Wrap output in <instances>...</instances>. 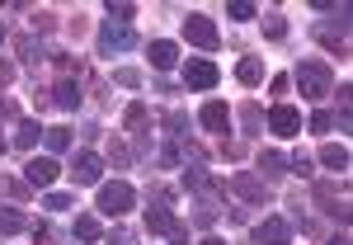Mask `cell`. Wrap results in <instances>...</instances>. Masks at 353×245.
<instances>
[{
	"mask_svg": "<svg viewBox=\"0 0 353 245\" xmlns=\"http://www.w3.org/2000/svg\"><path fill=\"white\" fill-rule=\"evenodd\" d=\"M137 203V193L128 179H113V184H99V217H128Z\"/></svg>",
	"mask_w": 353,
	"mask_h": 245,
	"instance_id": "cell-2",
	"label": "cell"
},
{
	"mask_svg": "<svg viewBox=\"0 0 353 245\" xmlns=\"http://www.w3.org/2000/svg\"><path fill=\"white\" fill-rule=\"evenodd\" d=\"M99 236H104V226H99V217H94V213H81V217H76V241L94 245Z\"/></svg>",
	"mask_w": 353,
	"mask_h": 245,
	"instance_id": "cell-17",
	"label": "cell"
},
{
	"mask_svg": "<svg viewBox=\"0 0 353 245\" xmlns=\"http://www.w3.org/2000/svg\"><path fill=\"white\" fill-rule=\"evenodd\" d=\"M113 81L123 85V90H137V85H141V71H137V66H118V71H113Z\"/></svg>",
	"mask_w": 353,
	"mask_h": 245,
	"instance_id": "cell-25",
	"label": "cell"
},
{
	"mask_svg": "<svg viewBox=\"0 0 353 245\" xmlns=\"http://www.w3.org/2000/svg\"><path fill=\"white\" fill-rule=\"evenodd\" d=\"M217 203H198V213H193V222H198V226H212V222H217Z\"/></svg>",
	"mask_w": 353,
	"mask_h": 245,
	"instance_id": "cell-29",
	"label": "cell"
},
{
	"mask_svg": "<svg viewBox=\"0 0 353 245\" xmlns=\"http://www.w3.org/2000/svg\"><path fill=\"white\" fill-rule=\"evenodd\" d=\"M325 245H349V236H334V241H325Z\"/></svg>",
	"mask_w": 353,
	"mask_h": 245,
	"instance_id": "cell-39",
	"label": "cell"
},
{
	"mask_svg": "<svg viewBox=\"0 0 353 245\" xmlns=\"http://www.w3.org/2000/svg\"><path fill=\"white\" fill-rule=\"evenodd\" d=\"M128 48H137V33L128 24H104V28H99V57L128 52Z\"/></svg>",
	"mask_w": 353,
	"mask_h": 245,
	"instance_id": "cell-7",
	"label": "cell"
},
{
	"mask_svg": "<svg viewBox=\"0 0 353 245\" xmlns=\"http://www.w3.org/2000/svg\"><path fill=\"white\" fill-rule=\"evenodd\" d=\"M57 175H61V165H57L52 156H33V161L24 165V184L28 189H52Z\"/></svg>",
	"mask_w": 353,
	"mask_h": 245,
	"instance_id": "cell-6",
	"label": "cell"
},
{
	"mask_svg": "<svg viewBox=\"0 0 353 245\" xmlns=\"http://www.w3.org/2000/svg\"><path fill=\"white\" fill-rule=\"evenodd\" d=\"M259 170H264L269 179H278V175H288V156H283V151H259Z\"/></svg>",
	"mask_w": 353,
	"mask_h": 245,
	"instance_id": "cell-19",
	"label": "cell"
},
{
	"mask_svg": "<svg viewBox=\"0 0 353 245\" xmlns=\"http://www.w3.org/2000/svg\"><path fill=\"white\" fill-rule=\"evenodd\" d=\"M198 245H226V241H221V236H203Z\"/></svg>",
	"mask_w": 353,
	"mask_h": 245,
	"instance_id": "cell-38",
	"label": "cell"
},
{
	"mask_svg": "<svg viewBox=\"0 0 353 245\" xmlns=\"http://www.w3.org/2000/svg\"><path fill=\"white\" fill-rule=\"evenodd\" d=\"M33 28H38V33H52L57 14H52V10H33Z\"/></svg>",
	"mask_w": 353,
	"mask_h": 245,
	"instance_id": "cell-30",
	"label": "cell"
},
{
	"mask_svg": "<svg viewBox=\"0 0 353 245\" xmlns=\"http://www.w3.org/2000/svg\"><path fill=\"white\" fill-rule=\"evenodd\" d=\"M226 14H231V19H254V14H259V10H254V5H250V0H236V5H226Z\"/></svg>",
	"mask_w": 353,
	"mask_h": 245,
	"instance_id": "cell-28",
	"label": "cell"
},
{
	"mask_svg": "<svg viewBox=\"0 0 353 245\" xmlns=\"http://www.w3.org/2000/svg\"><path fill=\"white\" fill-rule=\"evenodd\" d=\"M254 241L259 245H292V222L288 217H264L254 226Z\"/></svg>",
	"mask_w": 353,
	"mask_h": 245,
	"instance_id": "cell-9",
	"label": "cell"
},
{
	"mask_svg": "<svg viewBox=\"0 0 353 245\" xmlns=\"http://www.w3.org/2000/svg\"><path fill=\"white\" fill-rule=\"evenodd\" d=\"M38 137H43V128H38V123H33V118H24V123H19V128H14V146H38Z\"/></svg>",
	"mask_w": 353,
	"mask_h": 245,
	"instance_id": "cell-20",
	"label": "cell"
},
{
	"mask_svg": "<svg viewBox=\"0 0 353 245\" xmlns=\"http://www.w3.org/2000/svg\"><path fill=\"white\" fill-rule=\"evenodd\" d=\"M264 33H269L273 43H278V38H288V24H283V14H264Z\"/></svg>",
	"mask_w": 353,
	"mask_h": 245,
	"instance_id": "cell-26",
	"label": "cell"
},
{
	"mask_svg": "<svg viewBox=\"0 0 353 245\" xmlns=\"http://www.w3.org/2000/svg\"><path fill=\"white\" fill-rule=\"evenodd\" d=\"M184 38H189L193 48H208V52H212V48H217V43H221L217 24H212L208 14H189V19H184Z\"/></svg>",
	"mask_w": 353,
	"mask_h": 245,
	"instance_id": "cell-5",
	"label": "cell"
},
{
	"mask_svg": "<svg viewBox=\"0 0 353 245\" xmlns=\"http://www.w3.org/2000/svg\"><path fill=\"white\" fill-rule=\"evenodd\" d=\"M217 81H221V71H217L212 57H189V61H184V85H189V90H212Z\"/></svg>",
	"mask_w": 353,
	"mask_h": 245,
	"instance_id": "cell-4",
	"label": "cell"
},
{
	"mask_svg": "<svg viewBox=\"0 0 353 245\" xmlns=\"http://www.w3.org/2000/svg\"><path fill=\"white\" fill-rule=\"evenodd\" d=\"M330 128H334V113H330V109L311 113V133H330Z\"/></svg>",
	"mask_w": 353,
	"mask_h": 245,
	"instance_id": "cell-32",
	"label": "cell"
},
{
	"mask_svg": "<svg viewBox=\"0 0 353 245\" xmlns=\"http://www.w3.org/2000/svg\"><path fill=\"white\" fill-rule=\"evenodd\" d=\"M184 189H212V179H208V170H203V165L184 170Z\"/></svg>",
	"mask_w": 353,
	"mask_h": 245,
	"instance_id": "cell-23",
	"label": "cell"
},
{
	"mask_svg": "<svg viewBox=\"0 0 353 245\" xmlns=\"http://www.w3.org/2000/svg\"><path fill=\"white\" fill-rule=\"evenodd\" d=\"M132 14H137V5H128V0L113 5V0H109V24H132Z\"/></svg>",
	"mask_w": 353,
	"mask_h": 245,
	"instance_id": "cell-22",
	"label": "cell"
},
{
	"mask_svg": "<svg viewBox=\"0 0 353 245\" xmlns=\"http://www.w3.org/2000/svg\"><path fill=\"white\" fill-rule=\"evenodd\" d=\"M198 123H203L208 133H231V109H226L221 99H208L203 113H198Z\"/></svg>",
	"mask_w": 353,
	"mask_h": 245,
	"instance_id": "cell-12",
	"label": "cell"
},
{
	"mask_svg": "<svg viewBox=\"0 0 353 245\" xmlns=\"http://www.w3.org/2000/svg\"><path fill=\"white\" fill-rule=\"evenodd\" d=\"M288 85H292L288 76H273V81H269V90H273V95H288Z\"/></svg>",
	"mask_w": 353,
	"mask_h": 245,
	"instance_id": "cell-36",
	"label": "cell"
},
{
	"mask_svg": "<svg viewBox=\"0 0 353 245\" xmlns=\"http://www.w3.org/2000/svg\"><path fill=\"white\" fill-rule=\"evenodd\" d=\"M165 128H170V137H184V128H189V113H170V118H165Z\"/></svg>",
	"mask_w": 353,
	"mask_h": 245,
	"instance_id": "cell-33",
	"label": "cell"
},
{
	"mask_svg": "<svg viewBox=\"0 0 353 245\" xmlns=\"http://www.w3.org/2000/svg\"><path fill=\"white\" fill-rule=\"evenodd\" d=\"M19 57H28V66L38 71V61H43V43H33V38H19Z\"/></svg>",
	"mask_w": 353,
	"mask_h": 245,
	"instance_id": "cell-24",
	"label": "cell"
},
{
	"mask_svg": "<svg viewBox=\"0 0 353 245\" xmlns=\"http://www.w3.org/2000/svg\"><path fill=\"white\" fill-rule=\"evenodd\" d=\"M146 231H151V236H170L174 245L189 241V226H184V222H174V213L165 208V198H156V203L146 208Z\"/></svg>",
	"mask_w": 353,
	"mask_h": 245,
	"instance_id": "cell-3",
	"label": "cell"
},
{
	"mask_svg": "<svg viewBox=\"0 0 353 245\" xmlns=\"http://www.w3.org/2000/svg\"><path fill=\"white\" fill-rule=\"evenodd\" d=\"M321 165L344 175V170H349V146H339V141H325V146H321Z\"/></svg>",
	"mask_w": 353,
	"mask_h": 245,
	"instance_id": "cell-16",
	"label": "cell"
},
{
	"mask_svg": "<svg viewBox=\"0 0 353 245\" xmlns=\"http://www.w3.org/2000/svg\"><path fill=\"white\" fill-rule=\"evenodd\" d=\"M269 133L297 137V133H301V113L292 109V104H273V109H269Z\"/></svg>",
	"mask_w": 353,
	"mask_h": 245,
	"instance_id": "cell-10",
	"label": "cell"
},
{
	"mask_svg": "<svg viewBox=\"0 0 353 245\" xmlns=\"http://www.w3.org/2000/svg\"><path fill=\"white\" fill-rule=\"evenodd\" d=\"M43 208H48V213H66V208H71V193H48Z\"/></svg>",
	"mask_w": 353,
	"mask_h": 245,
	"instance_id": "cell-34",
	"label": "cell"
},
{
	"mask_svg": "<svg viewBox=\"0 0 353 245\" xmlns=\"http://www.w3.org/2000/svg\"><path fill=\"white\" fill-rule=\"evenodd\" d=\"M14 231H24V217L14 208H0V236H14Z\"/></svg>",
	"mask_w": 353,
	"mask_h": 245,
	"instance_id": "cell-21",
	"label": "cell"
},
{
	"mask_svg": "<svg viewBox=\"0 0 353 245\" xmlns=\"http://www.w3.org/2000/svg\"><path fill=\"white\" fill-rule=\"evenodd\" d=\"M81 99H85V95H81V85L71 81V76H66V81H61V85L52 90V104H57V109H66V113H76V109H81Z\"/></svg>",
	"mask_w": 353,
	"mask_h": 245,
	"instance_id": "cell-14",
	"label": "cell"
},
{
	"mask_svg": "<svg viewBox=\"0 0 353 245\" xmlns=\"http://www.w3.org/2000/svg\"><path fill=\"white\" fill-rule=\"evenodd\" d=\"M10 81H14V66H10V61H0V90H5Z\"/></svg>",
	"mask_w": 353,
	"mask_h": 245,
	"instance_id": "cell-37",
	"label": "cell"
},
{
	"mask_svg": "<svg viewBox=\"0 0 353 245\" xmlns=\"http://www.w3.org/2000/svg\"><path fill=\"white\" fill-rule=\"evenodd\" d=\"M99 175H104V161H99L94 151H81V156L71 161V179H76V184H99Z\"/></svg>",
	"mask_w": 353,
	"mask_h": 245,
	"instance_id": "cell-11",
	"label": "cell"
},
{
	"mask_svg": "<svg viewBox=\"0 0 353 245\" xmlns=\"http://www.w3.org/2000/svg\"><path fill=\"white\" fill-rule=\"evenodd\" d=\"M123 123H128V128H146V104H128V113H123Z\"/></svg>",
	"mask_w": 353,
	"mask_h": 245,
	"instance_id": "cell-27",
	"label": "cell"
},
{
	"mask_svg": "<svg viewBox=\"0 0 353 245\" xmlns=\"http://www.w3.org/2000/svg\"><path fill=\"white\" fill-rule=\"evenodd\" d=\"M151 66H156V71H174V66H179V48H174L170 38H156V43H151Z\"/></svg>",
	"mask_w": 353,
	"mask_h": 245,
	"instance_id": "cell-13",
	"label": "cell"
},
{
	"mask_svg": "<svg viewBox=\"0 0 353 245\" xmlns=\"http://www.w3.org/2000/svg\"><path fill=\"white\" fill-rule=\"evenodd\" d=\"M43 141L52 156H61V151H71V128H43Z\"/></svg>",
	"mask_w": 353,
	"mask_h": 245,
	"instance_id": "cell-18",
	"label": "cell"
},
{
	"mask_svg": "<svg viewBox=\"0 0 353 245\" xmlns=\"http://www.w3.org/2000/svg\"><path fill=\"white\" fill-rule=\"evenodd\" d=\"M241 123H245V133H250V137L259 133V104H245V109H241Z\"/></svg>",
	"mask_w": 353,
	"mask_h": 245,
	"instance_id": "cell-31",
	"label": "cell"
},
{
	"mask_svg": "<svg viewBox=\"0 0 353 245\" xmlns=\"http://www.w3.org/2000/svg\"><path fill=\"white\" fill-rule=\"evenodd\" d=\"M5 146H10V141H5V137H0V156H5Z\"/></svg>",
	"mask_w": 353,
	"mask_h": 245,
	"instance_id": "cell-40",
	"label": "cell"
},
{
	"mask_svg": "<svg viewBox=\"0 0 353 245\" xmlns=\"http://www.w3.org/2000/svg\"><path fill=\"white\" fill-rule=\"evenodd\" d=\"M236 81H241L245 90H254V85L264 81V61H259V57H241V66H236Z\"/></svg>",
	"mask_w": 353,
	"mask_h": 245,
	"instance_id": "cell-15",
	"label": "cell"
},
{
	"mask_svg": "<svg viewBox=\"0 0 353 245\" xmlns=\"http://www.w3.org/2000/svg\"><path fill=\"white\" fill-rule=\"evenodd\" d=\"M0 43H5V24H0Z\"/></svg>",
	"mask_w": 353,
	"mask_h": 245,
	"instance_id": "cell-41",
	"label": "cell"
},
{
	"mask_svg": "<svg viewBox=\"0 0 353 245\" xmlns=\"http://www.w3.org/2000/svg\"><path fill=\"white\" fill-rule=\"evenodd\" d=\"M231 189L241 193L245 203H254V208H264V203H269V184H264L259 175H250V170H236V175H231Z\"/></svg>",
	"mask_w": 353,
	"mask_h": 245,
	"instance_id": "cell-8",
	"label": "cell"
},
{
	"mask_svg": "<svg viewBox=\"0 0 353 245\" xmlns=\"http://www.w3.org/2000/svg\"><path fill=\"white\" fill-rule=\"evenodd\" d=\"M292 81H297L301 99H311V104H321L325 95H334V71H330V61H321V57H306Z\"/></svg>",
	"mask_w": 353,
	"mask_h": 245,
	"instance_id": "cell-1",
	"label": "cell"
},
{
	"mask_svg": "<svg viewBox=\"0 0 353 245\" xmlns=\"http://www.w3.org/2000/svg\"><path fill=\"white\" fill-rule=\"evenodd\" d=\"M325 48H330V52H339V57L349 52V43H344V38H339V33H325Z\"/></svg>",
	"mask_w": 353,
	"mask_h": 245,
	"instance_id": "cell-35",
	"label": "cell"
}]
</instances>
